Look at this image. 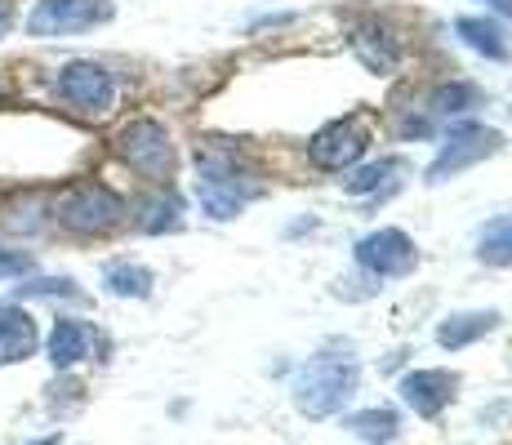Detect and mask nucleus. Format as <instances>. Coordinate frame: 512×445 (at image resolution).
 Returning a JSON list of instances; mask_svg holds the SVG:
<instances>
[{
    "mask_svg": "<svg viewBox=\"0 0 512 445\" xmlns=\"http://www.w3.org/2000/svg\"><path fill=\"white\" fill-rule=\"evenodd\" d=\"M357 392V361L352 356H317L294 374V405L308 419H326V414L343 410Z\"/></svg>",
    "mask_w": 512,
    "mask_h": 445,
    "instance_id": "obj_1",
    "label": "nucleus"
},
{
    "mask_svg": "<svg viewBox=\"0 0 512 445\" xmlns=\"http://www.w3.org/2000/svg\"><path fill=\"white\" fill-rule=\"evenodd\" d=\"M121 214H125V201L103 183H81L58 201V223L72 227V232H85V236L116 227Z\"/></svg>",
    "mask_w": 512,
    "mask_h": 445,
    "instance_id": "obj_2",
    "label": "nucleus"
},
{
    "mask_svg": "<svg viewBox=\"0 0 512 445\" xmlns=\"http://www.w3.org/2000/svg\"><path fill=\"white\" fill-rule=\"evenodd\" d=\"M112 18V0H41L27 18L32 36H72Z\"/></svg>",
    "mask_w": 512,
    "mask_h": 445,
    "instance_id": "obj_3",
    "label": "nucleus"
},
{
    "mask_svg": "<svg viewBox=\"0 0 512 445\" xmlns=\"http://www.w3.org/2000/svg\"><path fill=\"white\" fill-rule=\"evenodd\" d=\"M116 152H121V161L130 165V170H139L143 178H152V183H161L174 165L170 138H165V130L156 121H147V116L134 125H125L121 138H116Z\"/></svg>",
    "mask_w": 512,
    "mask_h": 445,
    "instance_id": "obj_4",
    "label": "nucleus"
},
{
    "mask_svg": "<svg viewBox=\"0 0 512 445\" xmlns=\"http://www.w3.org/2000/svg\"><path fill=\"white\" fill-rule=\"evenodd\" d=\"M366 147H370L366 125L361 121H334L312 138L308 156H312V165H321V170H348V165H357L361 156H366Z\"/></svg>",
    "mask_w": 512,
    "mask_h": 445,
    "instance_id": "obj_5",
    "label": "nucleus"
},
{
    "mask_svg": "<svg viewBox=\"0 0 512 445\" xmlns=\"http://www.w3.org/2000/svg\"><path fill=\"white\" fill-rule=\"evenodd\" d=\"M58 94H63L72 107H81V112L103 116L116 98V85L98 63H67L63 76H58Z\"/></svg>",
    "mask_w": 512,
    "mask_h": 445,
    "instance_id": "obj_6",
    "label": "nucleus"
},
{
    "mask_svg": "<svg viewBox=\"0 0 512 445\" xmlns=\"http://www.w3.org/2000/svg\"><path fill=\"white\" fill-rule=\"evenodd\" d=\"M196 201H201V210H205V214H214V219H232V214L241 210L245 196L236 192V183H232V165L223 161V156L205 152L201 178H196Z\"/></svg>",
    "mask_w": 512,
    "mask_h": 445,
    "instance_id": "obj_7",
    "label": "nucleus"
},
{
    "mask_svg": "<svg viewBox=\"0 0 512 445\" xmlns=\"http://www.w3.org/2000/svg\"><path fill=\"white\" fill-rule=\"evenodd\" d=\"M357 259L374 276H406L415 267V245L406 241V232H374L357 245Z\"/></svg>",
    "mask_w": 512,
    "mask_h": 445,
    "instance_id": "obj_8",
    "label": "nucleus"
},
{
    "mask_svg": "<svg viewBox=\"0 0 512 445\" xmlns=\"http://www.w3.org/2000/svg\"><path fill=\"white\" fill-rule=\"evenodd\" d=\"M455 388H459V379L450 370H415L401 379V397L423 419H437L450 405V397H455Z\"/></svg>",
    "mask_w": 512,
    "mask_h": 445,
    "instance_id": "obj_9",
    "label": "nucleus"
},
{
    "mask_svg": "<svg viewBox=\"0 0 512 445\" xmlns=\"http://www.w3.org/2000/svg\"><path fill=\"white\" fill-rule=\"evenodd\" d=\"M490 152H499V134L495 130H464L459 138H450V147L432 161L428 183H446L450 174H459L464 165L481 161V156H490Z\"/></svg>",
    "mask_w": 512,
    "mask_h": 445,
    "instance_id": "obj_10",
    "label": "nucleus"
},
{
    "mask_svg": "<svg viewBox=\"0 0 512 445\" xmlns=\"http://www.w3.org/2000/svg\"><path fill=\"white\" fill-rule=\"evenodd\" d=\"M32 352H36V321L23 308L0 303V365L27 361Z\"/></svg>",
    "mask_w": 512,
    "mask_h": 445,
    "instance_id": "obj_11",
    "label": "nucleus"
},
{
    "mask_svg": "<svg viewBox=\"0 0 512 445\" xmlns=\"http://www.w3.org/2000/svg\"><path fill=\"white\" fill-rule=\"evenodd\" d=\"M90 325L85 321H54V334H49V361L63 370V365H76L81 356H90Z\"/></svg>",
    "mask_w": 512,
    "mask_h": 445,
    "instance_id": "obj_12",
    "label": "nucleus"
},
{
    "mask_svg": "<svg viewBox=\"0 0 512 445\" xmlns=\"http://www.w3.org/2000/svg\"><path fill=\"white\" fill-rule=\"evenodd\" d=\"M499 325V316L495 312H464V316H450L446 325L437 330V343L441 348H468L472 339H481V334H490Z\"/></svg>",
    "mask_w": 512,
    "mask_h": 445,
    "instance_id": "obj_13",
    "label": "nucleus"
},
{
    "mask_svg": "<svg viewBox=\"0 0 512 445\" xmlns=\"http://www.w3.org/2000/svg\"><path fill=\"white\" fill-rule=\"evenodd\" d=\"M352 49L361 54V63H366L370 72H388V67L397 63V45H392V36L383 32V27H374V23L352 32Z\"/></svg>",
    "mask_w": 512,
    "mask_h": 445,
    "instance_id": "obj_14",
    "label": "nucleus"
},
{
    "mask_svg": "<svg viewBox=\"0 0 512 445\" xmlns=\"http://www.w3.org/2000/svg\"><path fill=\"white\" fill-rule=\"evenodd\" d=\"M459 36L477 49V54L486 58H508V41L504 32H499L495 23H486V18H459Z\"/></svg>",
    "mask_w": 512,
    "mask_h": 445,
    "instance_id": "obj_15",
    "label": "nucleus"
},
{
    "mask_svg": "<svg viewBox=\"0 0 512 445\" xmlns=\"http://www.w3.org/2000/svg\"><path fill=\"white\" fill-rule=\"evenodd\" d=\"M107 290L121 294V299H143L152 290V272L134 263H116V267H107Z\"/></svg>",
    "mask_w": 512,
    "mask_h": 445,
    "instance_id": "obj_16",
    "label": "nucleus"
},
{
    "mask_svg": "<svg viewBox=\"0 0 512 445\" xmlns=\"http://www.w3.org/2000/svg\"><path fill=\"white\" fill-rule=\"evenodd\" d=\"M352 432H361L366 441H392L397 437V414L392 410H366L357 414V419H348Z\"/></svg>",
    "mask_w": 512,
    "mask_h": 445,
    "instance_id": "obj_17",
    "label": "nucleus"
},
{
    "mask_svg": "<svg viewBox=\"0 0 512 445\" xmlns=\"http://www.w3.org/2000/svg\"><path fill=\"white\" fill-rule=\"evenodd\" d=\"M481 259L499 263V267H512V219L495 223L486 236H481Z\"/></svg>",
    "mask_w": 512,
    "mask_h": 445,
    "instance_id": "obj_18",
    "label": "nucleus"
},
{
    "mask_svg": "<svg viewBox=\"0 0 512 445\" xmlns=\"http://www.w3.org/2000/svg\"><path fill=\"white\" fill-rule=\"evenodd\" d=\"M392 170H397L392 161L370 165V170H361V174H352V178H348V192H374V187L383 183V174H392Z\"/></svg>",
    "mask_w": 512,
    "mask_h": 445,
    "instance_id": "obj_19",
    "label": "nucleus"
},
{
    "mask_svg": "<svg viewBox=\"0 0 512 445\" xmlns=\"http://www.w3.org/2000/svg\"><path fill=\"white\" fill-rule=\"evenodd\" d=\"M472 98H477L472 85H450L437 94V112H464V103H472Z\"/></svg>",
    "mask_w": 512,
    "mask_h": 445,
    "instance_id": "obj_20",
    "label": "nucleus"
},
{
    "mask_svg": "<svg viewBox=\"0 0 512 445\" xmlns=\"http://www.w3.org/2000/svg\"><path fill=\"white\" fill-rule=\"evenodd\" d=\"M147 232H161V227H179V205L174 201H165V205H152L147 210V219H143Z\"/></svg>",
    "mask_w": 512,
    "mask_h": 445,
    "instance_id": "obj_21",
    "label": "nucleus"
},
{
    "mask_svg": "<svg viewBox=\"0 0 512 445\" xmlns=\"http://www.w3.org/2000/svg\"><path fill=\"white\" fill-rule=\"evenodd\" d=\"M27 267H32V259H27L23 250H0V281H5V276H23Z\"/></svg>",
    "mask_w": 512,
    "mask_h": 445,
    "instance_id": "obj_22",
    "label": "nucleus"
},
{
    "mask_svg": "<svg viewBox=\"0 0 512 445\" xmlns=\"http://www.w3.org/2000/svg\"><path fill=\"white\" fill-rule=\"evenodd\" d=\"M23 294H76L72 281H36V285H23Z\"/></svg>",
    "mask_w": 512,
    "mask_h": 445,
    "instance_id": "obj_23",
    "label": "nucleus"
},
{
    "mask_svg": "<svg viewBox=\"0 0 512 445\" xmlns=\"http://www.w3.org/2000/svg\"><path fill=\"white\" fill-rule=\"evenodd\" d=\"M14 27V0H0V36Z\"/></svg>",
    "mask_w": 512,
    "mask_h": 445,
    "instance_id": "obj_24",
    "label": "nucleus"
},
{
    "mask_svg": "<svg viewBox=\"0 0 512 445\" xmlns=\"http://www.w3.org/2000/svg\"><path fill=\"white\" fill-rule=\"evenodd\" d=\"M486 5H490V9H499V14H508V18H512V0H486Z\"/></svg>",
    "mask_w": 512,
    "mask_h": 445,
    "instance_id": "obj_25",
    "label": "nucleus"
},
{
    "mask_svg": "<svg viewBox=\"0 0 512 445\" xmlns=\"http://www.w3.org/2000/svg\"><path fill=\"white\" fill-rule=\"evenodd\" d=\"M36 445H63V441H58V437H49V441H36Z\"/></svg>",
    "mask_w": 512,
    "mask_h": 445,
    "instance_id": "obj_26",
    "label": "nucleus"
}]
</instances>
